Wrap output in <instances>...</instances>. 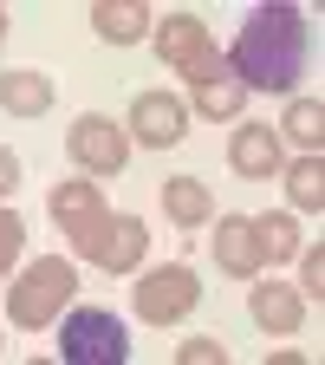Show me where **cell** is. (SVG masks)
Segmentation results:
<instances>
[{"mask_svg": "<svg viewBox=\"0 0 325 365\" xmlns=\"http://www.w3.org/2000/svg\"><path fill=\"white\" fill-rule=\"evenodd\" d=\"M196 307H202V281H196V267H182V261H163L156 274L137 281V313H144L150 327H176V319H189Z\"/></svg>", "mask_w": 325, "mask_h": 365, "instance_id": "4", "label": "cell"}, {"mask_svg": "<svg viewBox=\"0 0 325 365\" xmlns=\"http://www.w3.org/2000/svg\"><path fill=\"white\" fill-rule=\"evenodd\" d=\"M182 130H189V111H182V98H169V91H144V98L130 105V137L150 150H169L182 144Z\"/></svg>", "mask_w": 325, "mask_h": 365, "instance_id": "8", "label": "cell"}, {"mask_svg": "<svg viewBox=\"0 0 325 365\" xmlns=\"http://www.w3.org/2000/svg\"><path fill=\"white\" fill-rule=\"evenodd\" d=\"M306 53H312V26L299 7L273 0V7H254L235 53H228V72H235L247 91H293L306 78Z\"/></svg>", "mask_w": 325, "mask_h": 365, "instance_id": "1", "label": "cell"}, {"mask_svg": "<svg viewBox=\"0 0 325 365\" xmlns=\"http://www.w3.org/2000/svg\"><path fill=\"white\" fill-rule=\"evenodd\" d=\"M20 242H26V222H20L14 209H0V274L20 261Z\"/></svg>", "mask_w": 325, "mask_h": 365, "instance_id": "20", "label": "cell"}, {"mask_svg": "<svg viewBox=\"0 0 325 365\" xmlns=\"http://www.w3.org/2000/svg\"><path fill=\"white\" fill-rule=\"evenodd\" d=\"M306 287H312V300L325 294V255H319V242H312V255L299 261V294H306Z\"/></svg>", "mask_w": 325, "mask_h": 365, "instance_id": "22", "label": "cell"}, {"mask_svg": "<svg viewBox=\"0 0 325 365\" xmlns=\"http://www.w3.org/2000/svg\"><path fill=\"white\" fill-rule=\"evenodd\" d=\"M215 261H221V274H235V281H260V242H254L247 215H221L215 222Z\"/></svg>", "mask_w": 325, "mask_h": 365, "instance_id": "11", "label": "cell"}, {"mask_svg": "<svg viewBox=\"0 0 325 365\" xmlns=\"http://www.w3.org/2000/svg\"><path fill=\"white\" fill-rule=\"evenodd\" d=\"M287 196H293V209H325V163H319V150H306L293 170H287Z\"/></svg>", "mask_w": 325, "mask_h": 365, "instance_id": "17", "label": "cell"}, {"mask_svg": "<svg viewBox=\"0 0 325 365\" xmlns=\"http://www.w3.org/2000/svg\"><path fill=\"white\" fill-rule=\"evenodd\" d=\"M228 163H235L241 176H273L280 170V130H267V124H241L235 137H228Z\"/></svg>", "mask_w": 325, "mask_h": 365, "instance_id": "12", "label": "cell"}, {"mask_svg": "<svg viewBox=\"0 0 325 365\" xmlns=\"http://www.w3.org/2000/svg\"><path fill=\"white\" fill-rule=\"evenodd\" d=\"M53 98H59V85L46 72H0V111L39 118V111H53Z\"/></svg>", "mask_w": 325, "mask_h": 365, "instance_id": "14", "label": "cell"}, {"mask_svg": "<svg viewBox=\"0 0 325 365\" xmlns=\"http://www.w3.org/2000/svg\"><path fill=\"white\" fill-rule=\"evenodd\" d=\"M65 150H72V163L78 170H91V176H117L124 163H130V137L111 124V118H78L72 130H65Z\"/></svg>", "mask_w": 325, "mask_h": 365, "instance_id": "6", "label": "cell"}, {"mask_svg": "<svg viewBox=\"0 0 325 365\" xmlns=\"http://www.w3.org/2000/svg\"><path fill=\"white\" fill-rule=\"evenodd\" d=\"M72 294H78V274H72V261H33L20 281L7 287V319L20 333H46L53 327V313H65L72 307Z\"/></svg>", "mask_w": 325, "mask_h": 365, "instance_id": "2", "label": "cell"}, {"mask_svg": "<svg viewBox=\"0 0 325 365\" xmlns=\"http://www.w3.org/2000/svg\"><path fill=\"white\" fill-rule=\"evenodd\" d=\"M176 359H182V365H228V346H221V339H189Z\"/></svg>", "mask_w": 325, "mask_h": 365, "instance_id": "21", "label": "cell"}, {"mask_svg": "<svg viewBox=\"0 0 325 365\" xmlns=\"http://www.w3.org/2000/svg\"><path fill=\"white\" fill-rule=\"evenodd\" d=\"M163 215H169L176 228H208V182L169 176V182H163Z\"/></svg>", "mask_w": 325, "mask_h": 365, "instance_id": "16", "label": "cell"}, {"mask_svg": "<svg viewBox=\"0 0 325 365\" xmlns=\"http://www.w3.org/2000/svg\"><path fill=\"white\" fill-rule=\"evenodd\" d=\"M53 222L72 235V248L91 261L105 242V228H111V209H105V190L98 182H59L53 190Z\"/></svg>", "mask_w": 325, "mask_h": 365, "instance_id": "5", "label": "cell"}, {"mask_svg": "<svg viewBox=\"0 0 325 365\" xmlns=\"http://www.w3.org/2000/svg\"><path fill=\"white\" fill-rule=\"evenodd\" d=\"M247 313H254L260 333L293 339V333L306 327V294H299V287H273V281H260V287L247 294Z\"/></svg>", "mask_w": 325, "mask_h": 365, "instance_id": "10", "label": "cell"}, {"mask_svg": "<svg viewBox=\"0 0 325 365\" xmlns=\"http://www.w3.org/2000/svg\"><path fill=\"white\" fill-rule=\"evenodd\" d=\"M0 39H7V7H0Z\"/></svg>", "mask_w": 325, "mask_h": 365, "instance_id": "24", "label": "cell"}, {"mask_svg": "<svg viewBox=\"0 0 325 365\" xmlns=\"http://www.w3.org/2000/svg\"><path fill=\"white\" fill-rule=\"evenodd\" d=\"M59 359L65 365H124L130 339H124V319L105 307H72L65 327H59Z\"/></svg>", "mask_w": 325, "mask_h": 365, "instance_id": "3", "label": "cell"}, {"mask_svg": "<svg viewBox=\"0 0 325 365\" xmlns=\"http://www.w3.org/2000/svg\"><path fill=\"white\" fill-rule=\"evenodd\" d=\"M189 105H196L202 118H241L247 85L228 72V59H208L202 72H189Z\"/></svg>", "mask_w": 325, "mask_h": 365, "instance_id": "9", "label": "cell"}, {"mask_svg": "<svg viewBox=\"0 0 325 365\" xmlns=\"http://www.w3.org/2000/svg\"><path fill=\"white\" fill-rule=\"evenodd\" d=\"M156 59L189 78V72H202L208 59H221V53H215V39H208V26H202L196 14H169V20L156 26Z\"/></svg>", "mask_w": 325, "mask_h": 365, "instance_id": "7", "label": "cell"}, {"mask_svg": "<svg viewBox=\"0 0 325 365\" xmlns=\"http://www.w3.org/2000/svg\"><path fill=\"white\" fill-rule=\"evenodd\" d=\"M254 242H260V261H293L299 255V228H293V215H260Z\"/></svg>", "mask_w": 325, "mask_h": 365, "instance_id": "18", "label": "cell"}, {"mask_svg": "<svg viewBox=\"0 0 325 365\" xmlns=\"http://www.w3.org/2000/svg\"><path fill=\"white\" fill-rule=\"evenodd\" d=\"M14 190H20V157L0 144V196H14Z\"/></svg>", "mask_w": 325, "mask_h": 365, "instance_id": "23", "label": "cell"}, {"mask_svg": "<svg viewBox=\"0 0 325 365\" xmlns=\"http://www.w3.org/2000/svg\"><path fill=\"white\" fill-rule=\"evenodd\" d=\"M144 248H150V228L137 222V215H111V228H105V242H98V261L105 274H130L137 261H144Z\"/></svg>", "mask_w": 325, "mask_h": 365, "instance_id": "13", "label": "cell"}, {"mask_svg": "<svg viewBox=\"0 0 325 365\" xmlns=\"http://www.w3.org/2000/svg\"><path fill=\"white\" fill-rule=\"evenodd\" d=\"M280 130L293 137V144L319 150V144H325V105H319V98H293V105H287V118H280Z\"/></svg>", "mask_w": 325, "mask_h": 365, "instance_id": "19", "label": "cell"}, {"mask_svg": "<svg viewBox=\"0 0 325 365\" xmlns=\"http://www.w3.org/2000/svg\"><path fill=\"white\" fill-rule=\"evenodd\" d=\"M144 26H150V7H144V0H98V7H91V33L111 39V46H137Z\"/></svg>", "mask_w": 325, "mask_h": 365, "instance_id": "15", "label": "cell"}]
</instances>
